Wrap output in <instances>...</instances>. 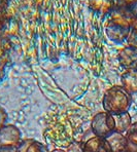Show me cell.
Masks as SVG:
<instances>
[{
    "instance_id": "cell-1",
    "label": "cell",
    "mask_w": 137,
    "mask_h": 152,
    "mask_svg": "<svg viewBox=\"0 0 137 152\" xmlns=\"http://www.w3.org/2000/svg\"><path fill=\"white\" fill-rule=\"evenodd\" d=\"M132 104V95L122 86H111L105 91L102 99V106L105 112L116 115L128 112Z\"/></svg>"
},
{
    "instance_id": "cell-2",
    "label": "cell",
    "mask_w": 137,
    "mask_h": 152,
    "mask_svg": "<svg viewBox=\"0 0 137 152\" xmlns=\"http://www.w3.org/2000/svg\"><path fill=\"white\" fill-rule=\"evenodd\" d=\"M108 17V22L132 28L137 19V0H116Z\"/></svg>"
},
{
    "instance_id": "cell-3",
    "label": "cell",
    "mask_w": 137,
    "mask_h": 152,
    "mask_svg": "<svg viewBox=\"0 0 137 152\" xmlns=\"http://www.w3.org/2000/svg\"><path fill=\"white\" fill-rule=\"evenodd\" d=\"M91 129L96 137L106 138L114 132L113 115L108 112H98L91 120Z\"/></svg>"
},
{
    "instance_id": "cell-4",
    "label": "cell",
    "mask_w": 137,
    "mask_h": 152,
    "mask_svg": "<svg viewBox=\"0 0 137 152\" xmlns=\"http://www.w3.org/2000/svg\"><path fill=\"white\" fill-rule=\"evenodd\" d=\"M22 141L21 131L13 124H5L0 129V147H18Z\"/></svg>"
},
{
    "instance_id": "cell-5",
    "label": "cell",
    "mask_w": 137,
    "mask_h": 152,
    "mask_svg": "<svg viewBox=\"0 0 137 152\" xmlns=\"http://www.w3.org/2000/svg\"><path fill=\"white\" fill-rule=\"evenodd\" d=\"M118 59L121 66L126 69V71H137V48H134L129 45L125 46L119 51Z\"/></svg>"
},
{
    "instance_id": "cell-6",
    "label": "cell",
    "mask_w": 137,
    "mask_h": 152,
    "mask_svg": "<svg viewBox=\"0 0 137 152\" xmlns=\"http://www.w3.org/2000/svg\"><path fill=\"white\" fill-rule=\"evenodd\" d=\"M130 31H131L130 27L123 26L120 25V24H114L111 23V22H108L106 26L107 37L111 41H114L116 43H123L124 41H127Z\"/></svg>"
},
{
    "instance_id": "cell-7",
    "label": "cell",
    "mask_w": 137,
    "mask_h": 152,
    "mask_svg": "<svg viewBox=\"0 0 137 152\" xmlns=\"http://www.w3.org/2000/svg\"><path fill=\"white\" fill-rule=\"evenodd\" d=\"M85 152H111L105 138L92 137L84 142Z\"/></svg>"
},
{
    "instance_id": "cell-8",
    "label": "cell",
    "mask_w": 137,
    "mask_h": 152,
    "mask_svg": "<svg viewBox=\"0 0 137 152\" xmlns=\"http://www.w3.org/2000/svg\"><path fill=\"white\" fill-rule=\"evenodd\" d=\"M105 140H106L111 152H122L128 143V139L126 135L118 133L116 131L111 133L109 136H107Z\"/></svg>"
},
{
    "instance_id": "cell-9",
    "label": "cell",
    "mask_w": 137,
    "mask_h": 152,
    "mask_svg": "<svg viewBox=\"0 0 137 152\" xmlns=\"http://www.w3.org/2000/svg\"><path fill=\"white\" fill-rule=\"evenodd\" d=\"M121 82L129 94H137V71L127 70L121 75Z\"/></svg>"
},
{
    "instance_id": "cell-10",
    "label": "cell",
    "mask_w": 137,
    "mask_h": 152,
    "mask_svg": "<svg viewBox=\"0 0 137 152\" xmlns=\"http://www.w3.org/2000/svg\"><path fill=\"white\" fill-rule=\"evenodd\" d=\"M116 4V0H89V6L93 12L108 15Z\"/></svg>"
},
{
    "instance_id": "cell-11",
    "label": "cell",
    "mask_w": 137,
    "mask_h": 152,
    "mask_svg": "<svg viewBox=\"0 0 137 152\" xmlns=\"http://www.w3.org/2000/svg\"><path fill=\"white\" fill-rule=\"evenodd\" d=\"M114 119V131L121 134L127 133L132 124V117L129 112H124L113 115Z\"/></svg>"
},
{
    "instance_id": "cell-12",
    "label": "cell",
    "mask_w": 137,
    "mask_h": 152,
    "mask_svg": "<svg viewBox=\"0 0 137 152\" xmlns=\"http://www.w3.org/2000/svg\"><path fill=\"white\" fill-rule=\"evenodd\" d=\"M19 152H50L48 147L35 140H24L18 146Z\"/></svg>"
},
{
    "instance_id": "cell-13",
    "label": "cell",
    "mask_w": 137,
    "mask_h": 152,
    "mask_svg": "<svg viewBox=\"0 0 137 152\" xmlns=\"http://www.w3.org/2000/svg\"><path fill=\"white\" fill-rule=\"evenodd\" d=\"M126 137L129 141L137 144V121L131 124V126L129 127V129L126 133Z\"/></svg>"
},
{
    "instance_id": "cell-14",
    "label": "cell",
    "mask_w": 137,
    "mask_h": 152,
    "mask_svg": "<svg viewBox=\"0 0 137 152\" xmlns=\"http://www.w3.org/2000/svg\"><path fill=\"white\" fill-rule=\"evenodd\" d=\"M127 43L129 46L137 48V28H131L129 36L127 38Z\"/></svg>"
},
{
    "instance_id": "cell-15",
    "label": "cell",
    "mask_w": 137,
    "mask_h": 152,
    "mask_svg": "<svg viewBox=\"0 0 137 152\" xmlns=\"http://www.w3.org/2000/svg\"><path fill=\"white\" fill-rule=\"evenodd\" d=\"M66 152H85L84 150V142H72L70 145H68Z\"/></svg>"
},
{
    "instance_id": "cell-16",
    "label": "cell",
    "mask_w": 137,
    "mask_h": 152,
    "mask_svg": "<svg viewBox=\"0 0 137 152\" xmlns=\"http://www.w3.org/2000/svg\"><path fill=\"white\" fill-rule=\"evenodd\" d=\"M7 112L5 111V109L2 106H0V129H2L4 126L6 124V121H7Z\"/></svg>"
},
{
    "instance_id": "cell-17",
    "label": "cell",
    "mask_w": 137,
    "mask_h": 152,
    "mask_svg": "<svg viewBox=\"0 0 137 152\" xmlns=\"http://www.w3.org/2000/svg\"><path fill=\"white\" fill-rule=\"evenodd\" d=\"M123 152H137V144L128 140V143Z\"/></svg>"
},
{
    "instance_id": "cell-18",
    "label": "cell",
    "mask_w": 137,
    "mask_h": 152,
    "mask_svg": "<svg viewBox=\"0 0 137 152\" xmlns=\"http://www.w3.org/2000/svg\"><path fill=\"white\" fill-rule=\"evenodd\" d=\"M4 48H3V40L1 39V36H0V53H3Z\"/></svg>"
},
{
    "instance_id": "cell-19",
    "label": "cell",
    "mask_w": 137,
    "mask_h": 152,
    "mask_svg": "<svg viewBox=\"0 0 137 152\" xmlns=\"http://www.w3.org/2000/svg\"><path fill=\"white\" fill-rule=\"evenodd\" d=\"M51 152H66L65 150H63V149H55V150L51 151Z\"/></svg>"
},
{
    "instance_id": "cell-20",
    "label": "cell",
    "mask_w": 137,
    "mask_h": 152,
    "mask_svg": "<svg viewBox=\"0 0 137 152\" xmlns=\"http://www.w3.org/2000/svg\"><path fill=\"white\" fill-rule=\"evenodd\" d=\"M132 28H137V19H136V21L134 22V24H133V27Z\"/></svg>"
},
{
    "instance_id": "cell-21",
    "label": "cell",
    "mask_w": 137,
    "mask_h": 152,
    "mask_svg": "<svg viewBox=\"0 0 137 152\" xmlns=\"http://www.w3.org/2000/svg\"><path fill=\"white\" fill-rule=\"evenodd\" d=\"M0 152H2V150H1V148H0Z\"/></svg>"
},
{
    "instance_id": "cell-22",
    "label": "cell",
    "mask_w": 137,
    "mask_h": 152,
    "mask_svg": "<svg viewBox=\"0 0 137 152\" xmlns=\"http://www.w3.org/2000/svg\"><path fill=\"white\" fill-rule=\"evenodd\" d=\"M122 152H123V151H122Z\"/></svg>"
}]
</instances>
